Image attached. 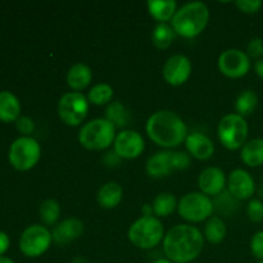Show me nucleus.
<instances>
[{
	"label": "nucleus",
	"instance_id": "nucleus-24",
	"mask_svg": "<svg viewBox=\"0 0 263 263\" xmlns=\"http://www.w3.org/2000/svg\"><path fill=\"white\" fill-rule=\"evenodd\" d=\"M176 198L171 193H161V194L157 195L153 200V212L156 213L159 217H167L171 213H174V211L177 207Z\"/></svg>",
	"mask_w": 263,
	"mask_h": 263
},
{
	"label": "nucleus",
	"instance_id": "nucleus-15",
	"mask_svg": "<svg viewBox=\"0 0 263 263\" xmlns=\"http://www.w3.org/2000/svg\"><path fill=\"white\" fill-rule=\"evenodd\" d=\"M198 185L203 194L217 197L225 190L228 182H226V176L222 170L218 167H207L200 172Z\"/></svg>",
	"mask_w": 263,
	"mask_h": 263
},
{
	"label": "nucleus",
	"instance_id": "nucleus-20",
	"mask_svg": "<svg viewBox=\"0 0 263 263\" xmlns=\"http://www.w3.org/2000/svg\"><path fill=\"white\" fill-rule=\"evenodd\" d=\"M21 103L10 91H0V121L13 122L20 118Z\"/></svg>",
	"mask_w": 263,
	"mask_h": 263
},
{
	"label": "nucleus",
	"instance_id": "nucleus-16",
	"mask_svg": "<svg viewBox=\"0 0 263 263\" xmlns=\"http://www.w3.org/2000/svg\"><path fill=\"white\" fill-rule=\"evenodd\" d=\"M84 234V223L79 218H66L54 228L51 236L58 244H67L76 240Z\"/></svg>",
	"mask_w": 263,
	"mask_h": 263
},
{
	"label": "nucleus",
	"instance_id": "nucleus-27",
	"mask_svg": "<svg viewBox=\"0 0 263 263\" xmlns=\"http://www.w3.org/2000/svg\"><path fill=\"white\" fill-rule=\"evenodd\" d=\"M105 118L115 125V127H125L128 125L130 115L121 102L109 103L105 109Z\"/></svg>",
	"mask_w": 263,
	"mask_h": 263
},
{
	"label": "nucleus",
	"instance_id": "nucleus-36",
	"mask_svg": "<svg viewBox=\"0 0 263 263\" xmlns=\"http://www.w3.org/2000/svg\"><path fill=\"white\" fill-rule=\"evenodd\" d=\"M247 54L252 58H259L263 55V39L254 37L249 41L247 46Z\"/></svg>",
	"mask_w": 263,
	"mask_h": 263
},
{
	"label": "nucleus",
	"instance_id": "nucleus-4",
	"mask_svg": "<svg viewBox=\"0 0 263 263\" xmlns=\"http://www.w3.org/2000/svg\"><path fill=\"white\" fill-rule=\"evenodd\" d=\"M116 139V127L107 118H95L81 127L79 141L84 148L90 151L107 149Z\"/></svg>",
	"mask_w": 263,
	"mask_h": 263
},
{
	"label": "nucleus",
	"instance_id": "nucleus-2",
	"mask_svg": "<svg viewBox=\"0 0 263 263\" xmlns=\"http://www.w3.org/2000/svg\"><path fill=\"white\" fill-rule=\"evenodd\" d=\"M145 130L152 141L163 148H175L184 143L187 128L184 121L171 110H158L148 118Z\"/></svg>",
	"mask_w": 263,
	"mask_h": 263
},
{
	"label": "nucleus",
	"instance_id": "nucleus-25",
	"mask_svg": "<svg viewBox=\"0 0 263 263\" xmlns=\"http://www.w3.org/2000/svg\"><path fill=\"white\" fill-rule=\"evenodd\" d=\"M204 236L210 243L220 244L226 236V225L222 218L218 216H212L205 223Z\"/></svg>",
	"mask_w": 263,
	"mask_h": 263
},
{
	"label": "nucleus",
	"instance_id": "nucleus-8",
	"mask_svg": "<svg viewBox=\"0 0 263 263\" xmlns=\"http://www.w3.org/2000/svg\"><path fill=\"white\" fill-rule=\"evenodd\" d=\"M179 215L190 222H202L212 215L215 205L211 198L203 193H189L180 199Z\"/></svg>",
	"mask_w": 263,
	"mask_h": 263
},
{
	"label": "nucleus",
	"instance_id": "nucleus-3",
	"mask_svg": "<svg viewBox=\"0 0 263 263\" xmlns=\"http://www.w3.org/2000/svg\"><path fill=\"white\" fill-rule=\"evenodd\" d=\"M210 21V10L202 2H190L182 5L171 20L172 28L177 35L192 39L199 35Z\"/></svg>",
	"mask_w": 263,
	"mask_h": 263
},
{
	"label": "nucleus",
	"instance_id": "nucleus-42",
	"mask_svg": "<svg viewBox=\"0 0 263 263\" xmlns=\"http://www.w3.org/2000/svg\"><path fill=\"white\" fill-rule=\"evenodd\" d=\"M153 263H174V262H171L170 259H167V258H159V259H157V261H154Z\"/></svg>",
	"mask_w": 263,
	"mask_h": 263
},
{
	"label": "nucleus",
	"instance_id": "nucleus-41",
	"mask_svg": "<svg viewBox=\"0 0 263 263\" xmlns=\"http://www.w3.org/2000/svg\"><path fill=\"white\" fill-rule=\"evenodd\" d=\"M0 263H14L10 258H7V257H0Z\"/></svg>",
	"mask_w": 263,
	"mask_h": 263
},
{
	"label": "nucleus",
	"instance_id": "nucleus-32",
	"mask_svg": "<svg viewBox=\"0 0 263 263\" xmlns=\"http://www.w3.org/2000/svg\"><path fill=\"white\" fill-rule=\"evenodd\" d=\"M171 163L174 170H185L190 166V157L184 152H171Z\"/></svg>",
	"mask_w": 263,
	"mask_h": 263
},
{
	"label": "nucleus",
	"instance_id": "nucleus-7",
	"mask_svg": "<svg viewBox=\"0 0 263 263\" xmlns=\"http://www.w3.org/2000/svg\"><path fill=\"white\" fill-rule=\"evenodd\" d=\"M40 156V144L31 136L18 138L9 148V162L18 171H28L35 167Z\"/></svg>",
	"mask_w": 263,
	"mask_h": 263
},
{
	"label": "nucleus",
	"instance_id": "nucleus-38",
	"mask_svg": "<svg viewBox=\"0 0 263 263\" xmlns=\"http://www.w3.org/2000/svg\"><path fill=\"white\" fill-rule=\"evenodd\" d=\"M9 238H8V235L5 233H3V231H0V257L3 256V254L5 253V252L8 251V248H9Z\"/></svg>",
	"mask_w": 263,
	"mask_h": 263
},
{
	"label": "nucleus",
	"instance_id": "nucleus-33",
	"mask_svg": "<svg viewBox=\"0 0 263 263\" xmlns=\"http://www.w3.org/2000/svg\"><path fill=\"white\" fill-rule=\"evenodd\" d=\"M252 254L259 261H263V231H257L251 240Z\"/></svg>",
	"mask_w": 263,
	"mask_h": 263
},
{
	"label": "nucleus",
	"instance_id": "nucleus-6",
	"mask_svg": "<svg viewBox=\"0 0 263 263\" xmlns=\"http://www.w3.org/2000/svg\"><path fill=\"white\" fill-rule=\"evenodd\" d=\"M217 135L225 148L230 151L243 148L248 138V123L246 118L236 113L226 115L218 123Z\"/></svg>",
	"mask_w": 263,
	"mask_h": 263
},
{
	"label": "nucleus",
	"instance_id": "nucleus-13",
	"mask_svg": "<svg viewBox=\"0 0 263 263\" xmlns=\"http://www.w3.org/2000/svg\"><path fill=\"white\" fill-rule=\"evenodd\" d=\"M163 79L174 86H179L187 81L192 73V63L187 57L175 54L170 57L163 66Z\"/></svg>",
	"mask_w": 263,
	"mask_h": 263
},
{
	"label": "nucleus",
	"instance_id": "nucleus-37",
	"mask_svg": "<svg viewBox=\"0 0 263 263\" xmlns=\"http://www.w3.org/2000/svg\"><path fill=\"white\" fill-rule=\"evenodd\" d=\"M120 158L121 157L115 151L108 152L104 156V163L108 164V166H115V164H117L120 162Z\"/></svg>",
	"mask_w": 263,
	"mask_h": 263
},
{
	"label": "nucleus",
	"instance_id": "nucleus-35",
	"mask_svg": "<svg viewBox=\"0 0 263 263\" xmlns=\"http://www.w3.org/2000/svg\"><path fill=\"white\" fill-rule=\"evenodd\" d=\"M15 127H17V130L21 134H23L25 136H28L35 130V123H33V121L30 117L23 116V117H20L15 121Z\"/></svg>",
	"mask_w": 263,
	"mask_h": 263
},
{
	"label": "nucleus",
	"instance_id": "nucleus-28",
	"mask_svg": "<svg viewBox=\"0 0 263 263\" xmlns=\"http://www.w3.org/2000/svg\"><path fill=\"white\" fill-rule=\"evenodd\" d=\"M175 31L172 26L167 23H158L152 33V41L158 49H167L175 39Z\"/></svg>",
	"mask_w": 263,
	"mask_h": 263
},
{
	"label": "nucleus",
	"instance_id": "nucleus-17",
	"mask_svg": "<svg viewBox=\"0 0 263 263\" xmlns=\"http://www.w3.org/2000/svg\"><path fill=\"white\" fill-rule=\"evenodd\" d=\"M187 152L197 159H208L215 153V144L207 135L193 133L185 139Z\"/></svg>",
	"mask_w": 263,
	"mask_h": 263
},
{
	"label": "nucleus",
	"instance_id": "nucleus-21",
	"mask_svg": "<svg viewBox=\"0 0 263 263\" xmlns=\"http://www.w3.org/2000/svg\"><path fill=\"white\" fill-rule=\"evenodd\" d=\"M92 72L87 64L76 63L67 73V84L73 90H82L91 82Z\"/></svg>",
	"mask_w": 263,
	"mask_h": 263
},
{
	"label": "nucleus",
	"instance_id": "nucleus-26",
	"mask_svg": "<svg viewBox=\"0 0 263 263\" xmlns=\"http://www.w3.org/2000/svg\"><path fill=\"white\" fill-rule=\"evenodd\" d=\"M258 104V97L253 90H244L240 92L235 102L236 115L246 117V116L252 115Z\"/></svg>",
	"mask_w": 263,
	"mask_h": 263
},
{
	"label": "nucleus",
	"instance_id": "nucleus-11",
	"mask_svg": "<svg viewBox=\"0 0 263 263\" xmlns=\"http://www.w3.org/2000/svg\"><path fill=\"white\" fill-rule=\"evenodd\" d=\"M218 68L225 76L239 79L246 76L251 69V59L240 49H228L218 57Z\"/></svg>",
	"mask_w": 263,
	"mask_h": 263
},
{
	"label": "nucleus",
	"instance_id": "nucleus-44",
	"mask_svg": "<svg viewBox=\"0 0 263 263\" xmlns=\"http://www.w3.org/2000/svg\"><path fill=\"white\" fill-rule=\"evenodd\" d=\"M257 263H263V261H259V262H257Z\"/></svg>",
	"mask_w": 263,
	"mask_h": 263
},
{
	"label": "nucleus",
	"instance_id": "nucleus-18",
	"mask_svg": "<svg viewBox=\"0 0 263 263\" xmlns=\"http://www.w3.org/2000/svg\"><path fill=\"white\" fill-rule=\"evenodd\" d=\"M146 174L152 177H163L174 171L171 163V152H159L154 156L149 157L145 164Z\"/></svg>",
	"mask_w": 263,
	"mask_h": 263
},
{
	"label": "nucleus",
	"instance_id": "nucleus-29",
	"mask_svg": "<svg viewBox=\"0 0 263 263\" xmlns=\"http://www.w3.org/2000/svg\"><path fill=\"white\" fill-rule=\"evenodd\" d=\"M113 98V87L109 84L100 82L94 85L87 94V100L95 105L107 104Z\"/></svg>",
	"mask_w": 263,
	"mask_h": 263
},
{
	"label": "nucleus",
	"instance_id": "nucleus-39",
	"mask_svg": "<svg viewBox=\"0 0 263 263\" xmlns=\"http://www.w3.org/2000/svg\"><path fill=\"white\" fill-rule=\"evenodd\" d=\"M254 71H256V73L258 74L261 79H263V58L258 59V61L256 62V64H254Z\"/></svg>",
	"mask_w": 263,
	"mask_h": 263
},
{
	"label": "nucleus",
	"instance_id": "nucleus-1",
	"mask_svg": "<svg viewBox=\"0 0 263 263\" xmlns=\"http://www.w3.org/2000/svg\"><path fill=\"white\" fill-rule=\"evenodd\" d=\"M204 238L195 226L176 225L163 238V251L174 263H190L202 253Z\"/></svg>",
	"mask_w": 263,
	"mask_h": 263
},
{
	"label": "nucleus",
	"instance_id": "nucleus-19",
	"mask_svg": "<svg viewBox=\"0 0 263 263\" xmlns=\"http://www.w3.org/2000/svg\"><path fill=\"white\" fill-rule=\"evenodd\" d=\"M123 197V190L118 182L109 181L107 184L103 185L99 189L97 195L98 203L100 207L107 208V210H112L116 208L121 203Z\"/></svg>",
	"mask_w": 263,
	"mask_h": 263
},
{
	"label": "nucleus",
	"instance_id": "nucleus-31",
	"mask_svg": "<svg viewBox=\"0 0 263 263\" xmlns=\"http://www.w3.org/2000/svg\"><path fill=\"white\" fill-rule=\"evenodd\" d=\"M247 215L249 220L254 223H259L263 221V202L259 199H252L247 207Z\"/></svg>",
	"mask_w": 263,
	"mask_h": 263
},
{
	"label": "nucleus",
	"instance_id": "nucleus-40",
	"mask_svg": "<svg viewBox=\"0 0 263 263\" xmlns=\"http://www.w3.org/2000/svg\"><path fill=\"white\" fill-rule=\"evenodd\" d=\"M143 213L144 216H152V213H153V207L149 204H145L143 207Z\"/></svg>",
	"mask_w": 263,
	"mask_h": 263
},
{
	"label": "nucleus",
	"instance_id": "nucleus-43",
	"mask_svg": "<svg viewBox=\"0 0 263 263\" xmlns=\"http://www.w3.org/2000/svg\"><path fill=\"white\" fill-rule=\"evenodd\" d=\"M259 194L263 197V180H262V186H261V190H259Z\"/></svg>",
	"mask_w": 263,
	"mask_h": 263
},
{
	"label": "nucleus",
	"instance_id": "nucleus-5",
	"mask_svg": "<svg viewBox=\"0 0 263 263\" xmlns=\"http://www.w3.org/2000/svg\"><path fill=\"white\" fill-rule=\"evenodd\" d=\"M128 240L140 249H152L158 246L164 236L161 221L153 216H143L128 229Z\"/></svg>",
	"mask_w": 263,
	"mask_h": 263
},
{
	"label": "nucleus",
	"instance_id": "nucleus-9",
	"mask_svg": "<svg viewBox=\"0 0 263 263\" xmlns=\"http://www.w3.org/2000/svg\"><path fill=\"white\" fill-rule=\"evenodd\" d=\"M89 112V100L81 92H66L58 102V115L68 126H79Z\"/></svg>",
	"mask_w": 263,
	"mask_h": 263
},
{
	"label": "nucleus",
	"instance_id": "nucleus-22",
	"mask_svg": "<svg viewBox=\"0 0 263 263\" xmlns=\"http://www.w3.org/2000/svg\"><path fill=\"white\" fill-rule=\"evenodd\" d=\"M177 4L175 0H149L148 10L153 18L159 21V23H166L174 18L177 12Z\"/></svg>",
	"mask_w": 263,
	"mask_h": 263
},
{
	"label": "nucleus",
	"instance_id": "nucleus-23",
	"mask_svg": "<svg viewBox=\"0 0 263 263\" xmlns=\"http://www.w3.org/2000/svg\"><path fill=\"white\" fill-rule=\"evenodd\" d=\"M241 161L249 167L263 164V139H253L247 141L241 148Z\"/></svg>",
	"mask_w": 263,
	"mask_h": 263
},
{
	"label": "nucleus",
	"instance_id": "nucleus-10",
	"mask_svg": "<svg viewBox=\"0 0 263 263\" xmlns=\"http://www.w3.org/2000/svg\"><path fill=\"white\" fill-rule=\"evenodd\" d=\"M51 240L53 236L45 226L32 225L26 229L21 235L20 249L26 257L36 258L48 251Z\"/></svg>",
	"mask_w": 263,
	"mask_h": 263
},
{
	"label": "nucleus",
	"instance_id": "nucleus-14",
	"mask_svg": "<svg viewBox=\"0 0 263 263\" xmlns=\"http://www.w3.org/2000/svg\"><path fill=\"white\" fill-rule=\"evenodd\" d=\"M228 192L238 200H246L253 197L256 184L248 171L236 168L231 171L228 179Z\"/></svg>",
	"mask_w": 263,
	"mask_h": 263
},
{
	"label": "nucleus",
	"instance_id": "nucleus-30",
	"mask_svg": "<svg viewBox=\"0 0 263 263\" xmlns=\"http://www.w3.org/2000/svg\"><path fill=\"white\" fill-rule=\"evenodd\" d=\"M61 215V205L55 199H46L40 205V218L45 225H55Z\"/></svg>",
	"mask_w": 263,
	"mask_h": 263
},
{
	"label": "nucleus",
	"instance_id": "nucleus-12",
	"mask_svg": "<svg viewBox=\"0 0 263 263\" xmlns=\"http://www.w3.org/2000/svg\"><path fill=\"white\" fill-rule=\"evenodd\" d=\"M115 152L121 157L126 159L138 158L143 153L145 148L144 139L138 131L134 130H123L116 136L115 139Z\"/></svg>",
	"mask_w": 263,
	"mask_h": 263
},
{
	"label": "nucleus",
	"instance_id": "nucleus-34",
	"mask_svg": "<svg viewBox=\"0 0 263 263\" xmlns=\"http://www.w3.org/2000/svg\"><path fill=\"white\" fill-rule=\"evenodd\" d=\"M235 5L244 13H256L261 9L263 3L261 0H238Z\"/></svg>",
	"mask_w": 263,
	"mask_h": 263
}]
</instances>
